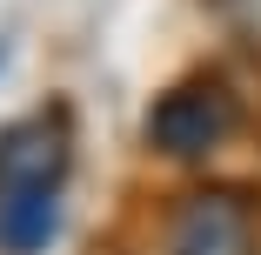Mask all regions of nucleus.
Here are the masks:
<instances>
[{
	"label": "nucleus",
	"mask_w": 261,
	"mask_h": 255,
	"mask_svg": "<svg viewBox=\"0 0 261 255\" xmlns=\"http://www.w3.org/2000/svg\"><path fill=\"white\" fill-rule=\"evenodd\" d=\"M168 255H261V215L241 188H194L174 228H168Z\"/></svg>",
	"instance_id": "nucleus-2"
},
{
	"label": "nucleus",
	"mask_w": 261,
	"mask_h": 255,
	"mask_svg": "<svg viewBox=\"0 0 261 255\" xmlns=\"http://www.w3.org/2000/svg\"><path fill=\"white\" fill-rule=\"evenodd\" d=\"M207 7H215L241 40H254V47H261V0H207Z\"/></svg>",
	"instance_id": "nucleus-5"
},
{
	"label": "nucleus",
	"mask_w": 261,
	"mask_h": 255,
	"mask_svg": "<svg viewBox=\"0 0 261 255\" xmlns=\"http://www.w3.org/2000/svg\"><path fill=\"white\" fill-rule=\"evenodd\" d=\"M67 168H74V114L61 101L0 128V188H67Z\"/></svg>",
	"instance_id": "nucleus-3"
},
{
	"label": "nucleus",
	"mask_w": 261,
	"mask_h": 255,
	"mask_svg": "<svg viewBox=\"0 0 261 255\" xmlns=\"http://www.w3.org/2000/svg\"><path fill=\"white\" fill-rule=\"evenodd\" d=\"M228 134H241V94L221 74H188L147 108V148L161 161H207Z\"/></svg>",
	"instance_id": "nucleus-1"
},
{
	"label": "nucleus",
	"mask_w": 261,
	"mask_h": 255,
	"mask_svg": "<svg viewBox=\"0 0 261 255\" xmlns=\"http://www.w3.org/2000/svg\"><path fill=\"white\" fill-rule=\"evenodd\" d=\"M61 235V188H0V255H40Z\"/></svg>",
	"instance_id": "nucleus-4"
}]
</instances>
